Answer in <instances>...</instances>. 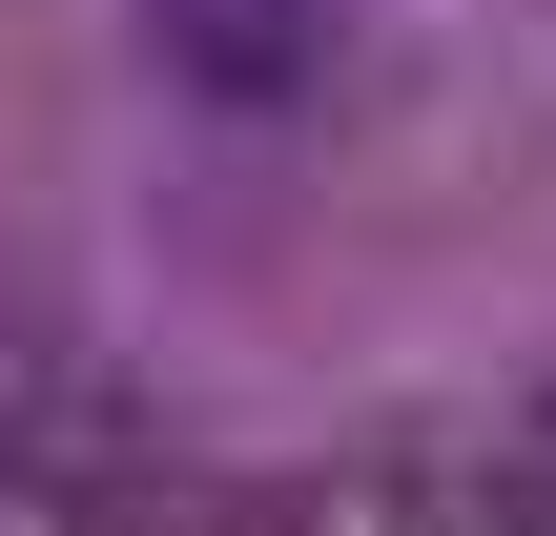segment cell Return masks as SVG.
<instances>
[{"instance_id": "6da1fadb", "label": "cell", "mask_w": 556, "mask_h": 536, "mask_svg": "<svg viewBox=\"0 0 556 536\" xmlns=\"http://www.w3.org/2000/svg\"><path fill=\"white\" fill-rule=\"evenodd\" d=\"M330 0H144V62L186 83V103H227V124H289V103H330Z\"/></svg>"}]
</instances>
